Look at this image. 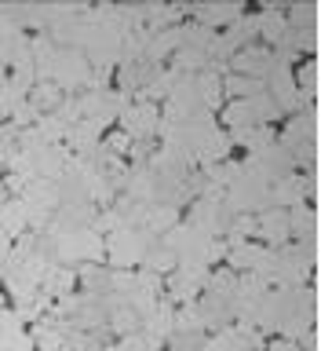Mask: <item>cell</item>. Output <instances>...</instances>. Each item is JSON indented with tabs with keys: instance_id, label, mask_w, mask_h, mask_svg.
<instances>
[{
	"instance_id": "6da1fadb",
	"label": "cell",
	"mask_w": 321,
	"mask_h": 351,
	"mask_svg": "<svg viewBox=\"0 0 321 351\" xmlns=\"http://www.w3.org/2000/svg\"><path fill=\"white\" fill-rule=\"evenodd\" d=\"M29 99H33V106H37V110L51 114V110L62 106V88H59V84H37V88L29 92Z\"/></svg>"
}]
</instances>
